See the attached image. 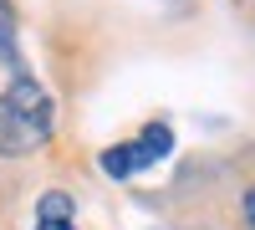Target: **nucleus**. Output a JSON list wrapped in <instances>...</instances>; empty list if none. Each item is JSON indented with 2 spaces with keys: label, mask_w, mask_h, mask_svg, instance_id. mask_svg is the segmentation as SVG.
<instances>
[{
  "label": "nucleus",
  "mask_w": 255,
  "mask_h": 230,
  "mask_svg": "<svg viewBox=\"0 0 255 230\" xmlns=\"http://www.w3.org/2000/svg\"><path fill=\"white\" fill-rule=\"evenodd\" d=\"M51 128H56V108L36 77H20L0 92V154L5 159L41 149L51 138Z\"/></svg>",
  "instance_id": "1"
},
{
  "label": "nucleus",
  "mask_w": 255,
  "mask_h": 230,
  "mask_svg": "<svg viewBox=\"0 0 255 230\" xmlns=\"http://www.w3.org/2000/svg\"><path fill=\"white\" fill-rule=\"evenodd\" d=\"M128 149H133V169L163 164L168 154H174V128H168V123H148L138 138H128Z\"/></svg>",
  "instance_id": "2"
},
{
  "label": "nucleus",
  "mask_w": 255,
  "mask_h": 230,
  "mask_svg": "<svg viewBox=\"0 0 255 230\" xmlns=\"http://www.w3.org/2000/svg\"><path fill=\"white\" fill-rule=\"evenodd\" d=\"M20 77H26V61H20V46H15V20H10V5L0 0V92Z\"/></svg>",
  "instance_id": "3"
},
{
  "label": "nucleus",
  "mask_w": 255,
  "mask_h": 230,
  "mask_svg": "<svg viewBox=\"0 0 255 230\" xmlns=\"http://www.w3.org/2000/svg\"><path fill=\"white\" fill-rule=\"evenodd\" d=\"M102 174H108V179H128V174H138V169H133V149H128V143H113V149L102 154Z\"/></svg>",
  "instance_id": "4"
},
{
  "label": "nucleus",
  "mask_w": 255,
  "mask_h": 230,
  "mask_svg": "<svg viewBox=\"0 0 255 230\" xmlns=\"http://www.w3.org/2000/svg\"><path fill=\"white\" fill-rule=\"evenodd\" d=\"M36 220H72V195H61V190L41 195V205H36Z\"/></svg>",
  "instance_id": "5"
},
{
  "label": "nucleus",
  "mask_w": 255,
  "mask_h": 230,
  "mask_svg": "<svg viewBox=\"0 0 255 230\" xmlns=\"http://www.w3.org/2000/svg\"><path fill=\"white\" fill-rule=\"evenodd\" d=\"M36 230H77L72 220H36Z\"/></svg>",
  "instance_id": "6"
},
{
  "label": "nucleus",
  "mask_w": 255,
  "mask_h": 230,
  "mask_svg": "<svg viewBox=\"0 0 255 230\" xmlns=\"http://www.w3.org/2000/svg\"><path fill=\"white\" fill-rule=\"evenodd\" d=\"M245 220H250V230H255V190L245 195Z\"/></svg>",
  "instance_id": "7"
}]
</instances>
